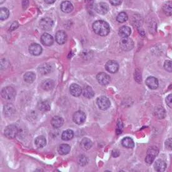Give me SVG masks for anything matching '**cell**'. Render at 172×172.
Returning <instances> with one entry per match:
<instances>
[{
	"label": "cell",
	"mask_w": 172,
	"mask_h": 172,
	"mask_svg": "<svg viewBox=\"0 0 172 172\" xmlns=\"http://www.w3.org/2000/svg\"><path fill=\"white\" fill-rule=\"evenodd\" d=\"M97 103L99 108L102 110H106L110 108L111 105V103L110 100L104 96L100 97L97 98Z\"/></svg>",
	"instance_id": "obj_6"
},
{
	"label": "cell",
	"mask_w": 172,
	"mask_h": 172,
	"mask_svg": "<svg viewBox=\"0 0 172 172\" xmlns=\"http://www.w3.org/2000/svg\"><path fill=\"white\" fill-rule=\"evenodd\" d=\"M131 28L127 26H122L119 29V31H118V34L122 38L128 37L131 34Z\"/></svg>",
	"instance_id": "obj_21"
},
{
	"label": "cell",
	"mask_w": 172,
	"mask_h": 172,
	"mask_svg": "<svg viewBox=\"0 0 172 172\" xmlns=\"http://www.w3.org/2000/svg\"><path fill=\"white\" fill-rule=\"evenodd\" d=\"M86 120V114L82 111H78L73 114V120L77 125L83 124Z\"/></svg>",
	"instance_id": "obj_7"
},
{
	"label": "cell",
	"mask_w": 172,
	"mask_h": 172,
	"mask_svg": "<svg viewBox=\"0 0 172 172\" xmlns=\"http://www.w3.org/2000/svg\"><path fill=\"white\" fill-rule=\"evenodd\" d=\"M55 39L56 42L60 45H63L65 43L67 40V35L66 33L63 31H58L56 33Z\"/></svg>",
	"instance_id": "obj_13"
},
{
	"label": "cell",
	"mask_w": 172,
	"mask_h": 172,
	"mask_svg": "<svg viewBox=\"0 0 172 172\" xmlns=\"http://www.w3.org/2000/svg\"><path fill=\"white\" fill-rule=\"evenodd\" d=\"M92 145H93V143H92V142L91 141V140H90L89 138H83L80 143L81 148L85 151L89 150L91 148Z\"/></svg>",
	"instance_id": "obj_25"
},
{
	"label": "cell",
	"mask_w": 172,
	"mask_h": 172,
	"mask_svg": "<svg viewBox=\"0 0 172 172\" xmlns=\"http://www.w3.org/2000/svg\"><path fill=\"white\" fill-rule=\"evenodd\" d=\"M54 86V82L53 80L48 79L44 80L42 83V88L45 91H50Z\"/></svg>",
	"instance_id": "obj_20"
},
{
	"label": "cell",
	"mask_w": 172,
	"mask_h": 172,
	"mask_svg": "<svg viewBox=\"0 0 172 172\" xmlns=\"http://www.w3.org/2000/svg\"><path fill=\"white\" fill-rule=\"evenodd\" d=\"M44 1L47 4H52L55 2L56 0H44Z\"/></svg>",
	"instance_id": "obj_42"
},
{
	"label": "cell",
	"mask_w": 172,
	"mask_h": 172,
	"mask_svg": "<svg viewBox=\"0 0 172 172\" xmlns=\"http://www.w3.org/2000/svg\"><path fill=\"white\" fill-rule=\"evenodd\" d=\"M70 91L73 97H78L80 96L83 90L78 85L73 83L70 87Z\"/></svg>",
	"instance_id": "obj_15"
},
{
	"label": "cell",
	"mask_w": 172,
	"mask_h": 172,
	"mask_svg": "<svg viewBox=\"0 0 172 172\" xmlns=\"http://www.w3.org/2000/svg\"><path fill=\"white\" fill-rule=\"evenodd\" d=\"M5 0H1V2H0V3H1V4L5 2Z\"/></svg>",
	"instance_id": "obj_43"
},
{
	"label": "cell",
	"mask_w": 172,
	"mask_h": 172,
	"mask_svg": "<svg viewBox=\"0 0 172 172\" xmlns=\"http://www.w3.org/2000/svg\"><path fill=\"white\" fill-rule=\"evenodd\" d=\"M38 106L39 110L43 112L48 111L50 110V108H51L50 103L47 100H44V101L40 102L39 103H38Z\"/></svg>",
	"instance_id": "obj_22"
},
{
	"label": "cell",
	"mask_w": 172,
	"mask_h": 172,
	"mask_svg": "<svg viewBox=\"0 0 172 172\" xmlns=\"http://www.w3.org/2000/svg\"><path fill=\"white\" fill-rule=\"evenodd\" d=\"M18 27V23H17V22H14L12 25H11V30H15L16 28H17Z\"/></svg>",
	"instance_id": "obj_40"
},
{
	"label": "cell",
	"mask_w": 172,
	"mask_h": 172,
	"mask_svg": "<svg viewBox=\"0 0 172 172\" xmlns=\"http://www.w3.org/2000/svg\"><path fill=\"white\" fill-rule=\"evenodd\" d=\"M120 46L123 51H130L134 47V42L128 37L122 38L120 42Z\"/></svg>",
	"instance_id": "obj_3"
},
{
	"label": "cell",
	"mask_w": 172,
	"mask_h": 172,
	"mask_svg": "<svg viewBox=\"0 0 172 172\" xmlns=\"http://www.w3.org/2000/svg\"><path fill=\"white\" fill-rule=\"evenodd\" d=\"M41 42L45 46H50L53 43V38L50 34L44 33L41 37Z\"/></svg>",
	"instance_id": "obj_16"
},
{
	"label": "cell",
	"mask_w": 172,
	"mask_h": 172,
	"mask_svg": "<svg viewBox=\"0 0 172 172\" xmlns=\"http://www.w3.org/2000/svg\"><path fill=\"white\" fill-rule=\"evenodd\" d=\"M61 10L65 13H69L73 10V6L71 2L65 1L61 4Z\"/></svg>",
	"instance_id": "obj_19"
},
{
	"label": "cell",
	"mask_w": 172,
	"mask_h": 172,
	"mask_svg": "<svg viewBox=\"0 0 172 172\" xmlns=\"http://www.w3.org/2000/svg\"><path fill=\"white\" fill-rule=\"evenodd\" d=\"M165 148L166 150H168L169 151H171L172 150V138L167 139L165 143Z\"/></svg>",
	"instance_id": "obj_37"
},
{
	"label": "cell",
	"mask_w": 172,
	"mask_h": 172,
	"mask_svg": "<svg viewBox=\"0 0 172 172\" xmlns=\"http://www.w3.org/2000/svg\"><path fill=\"white\" fill-rule=\"evenodd\" d=\"M158 149L155 146L150 148L147 151V155L145 158V162L148 164H151L158 154Z\"/></svg>",
	"instance_id": "obj_2"
},
{
	"label": "cell",
	"mask_w": 172,
	"mask_h": 172,
	"mask_svg": "<svg viewBox=\"0 0 172 172\" xmlns=\"http://www.w3.org/2000/svg\"><path fill=\"white\" fill-rule=\"evenodd\" d=\"M74 133L71 130H66L62 133V139L64 141H69L73 138Z\"/></svg>",
	"instance_id": "obj_29"
},
{
	"label": "cell",
	"mask_w": 172,
	"mask_h": 172,
	"mask_svg": "<svg viewBox=\"0 0 172 172\" xmlns=\"http://www.w3.org/2000/svg\"><path fill=\"white\" fill-rule=\"evenodd\" d=\"M16 96V91L11 86H7L2 89V97L7 100H11L14 98Z\"/></svg>",
	"instance_id": "obj_4"
},
{
	"label": "cell",
	"mask_w": 172,
	"mask_h": 172,
	"mask_svg": "<svg viewBox=\"0 0 172 172\" xmlns=\"http://www.w3.org/2000/svg\"><path fill=\"white\" fill-rule=\"evenodd\" d=\"M120 155V153L118 150H113L112 152V155L114 157H118Z\"/></svg>",
	"instance_id": "obj_41"
},
{
	"label": "cell",
	"mask_w": 172,
	"mask_h": 172,
	"mask_svg": "<svg viewBox=\"0 0 172 172\" xmlns=\"http://www.w3.org/2000/svg\"><path fill=\"white\" fill-rule=\"evenodd\" d=\"M166 103L167 105L170 108H172V94H169L166 98Z\"/></svg>",
	"instance_id": "obj_38"
},
{
	"label": "cell",
	"mask_w": 172,
	"mask_h": 172,
	"mask_svg": "<svg viewBox=\"0 0 172 172\" xmlns=\"http://www.w3.org/2000/svg\"><path fill=\"white\" fill-rule=\"evenodd\" d=\"M155 115L159 118H163L165 117V110L162 108H157V110L155 111Z\"/></svg>",
	"instance_id": "obj_35"
},
{
	"label": "cell",
	"mask_w": 172,
	"mask_h": 172,
	"mask_svg": "<svg viewBox=\"0 0 172 172\" xmlns=\"http://www.w3.org/2000/svg\"><path fill=\"white\" fill-rule=\"evenodd\" d=\"M71 148L69 145L67 144H62L58 148V151L60 155H65L69 154Z\"/></svg>",
	"instance_id": "obj_24"
},
{
	"label": "cell",
	"mask_w": 172,
	"mask_h": 172,
	"mask_svg": "<svg viewBox=\"0 0 172 172\" xmlns=\"http://www.w3.org/2000/svg\"><path fill=\"white\" fill-rule=\"evenodd\" d=\"M110 2L113 6H118L122 3V0H110Z\"/></svg>",
	"instance_id": "obj_39"
},
{
	"label": "cell",
	"mask_w": 172,
	"mask_h": 172,
	"mask_svg": "<svg viewBox=\"0 0 172 172\" xmlns=\"http://www.w3.org/2000/svg\"><path fill=\"white\" fill-rule=\"evenodd\" d=\"M97 79L100 84L102 85H106L110 82V76L105 73H100L97 76Z\"/></svg>",
	"instance_id": "obj_10"
},
{
	"label": "cell",
	"mask_w": 172,
	"mask_h": 172,
	"mask_svg": "<svg viewBox=\"0 0 172 172\" xmlns=\"http://www.w3.org/2000/svg\"><path fill=\"white\" fill-rule=\"evenodd\" d=\"M42 47L37 43H33L29 46V52L34 56H38L42 53Z\"/></svg>",
	"instance_id": "obj_11"
},
{
	"label": "cell",
	"mask_w": 172,
	"mask_h": 172,
	"mask_svg": "<svg viewBox=\"0 0 172 172\" xmlns=\"http://www.w3.org/2000/svg\"><path fill=\"white\" fill-rule=\"evenodd\" d=\"M83 94L85 98H91L94 97V93L91 87L89 86H86L83 90Z\"/></svg>",
	"instance_id": "obj_26"
},
{
	"label": "cell",
	"mask_w": 172,
	"mask_h": 172,
	"mask_svg": "<svg viewBox=\"0 0 172 172\" xmlns=\"http://www.w3.org/2000/svg\"><path fill=\"white\" fill-rule=\"evenodd\" d=\"M165 69L168 72H172V61L166 60L164 63Z\"/></svg>",
	"instance_id": "obj_36"
},
{
	"label": "cell",
	"mask_w": 172,
	"mask_h": 172,
	"mask_svg": "<svg viewBox=\"0 0 172 172\" xmlns=\"http://www.w3.org/2000/svg\"><path fill=\"white\" fill-rule=\"evenodd\" d=\"M51 125L54 128H58L63 126V125L64 123V120L62 117H58V116H56V117H54L51 119Z\"/></svg>",
	"instance_id": "obj_17"
},
{
	"label": "cell",
	"mask_w": 172,
	"mask_h": 172,
	"mask_svg": "<svg viewBox=\"0 0 172 172\" xmlns=\"http://www.w3.org/2000/svg\"><path fill=\"white\" fill-rule=\"evenodd\" d=\"M18 132V127L14 125H10L5 128V135L7 138L13 139L16 137Z\"/></svg>",
	"instance_id": "obj_5"
},
{
	"label": "cell",
	"mask_w": 172,
	"mask_h": 172,
	"mask_svg": "<svg viewBox=\"0 0 172 172\" xmlns=\"http://www.w3.org/2000/svg\"><path fill=\"white\" fill-rule=\"evenodd\" d=\"M105 68L110 73H115L118 70L119 65L117 62L114 60H110L106 63Z\"/></svg>",
	"instance_id": "obj_9"
},
{
	"label": "cell",
	"mask_w": 172,
	"mask_h": 172,
	"mask_svg": "<svg viewBox=\"0 0 172 172\" xmlns=\"http://www.w3.org/2000/svg\"><path fill=\"white\" fill-rule=\"evenodd\" d=\"M154 167L156 171L159 172H163L166 170V164L165 161L162 159L157 160L154 165Z\"/></svg>",
	"instance_id": "obj_18"
},
{
	"label": "cell",
	"mask_w": 172,
	"mask_h": 172,
	"mask_svg": "<svg viewBox=\"0 0 172 172\" xmlns=\"http://www.w3.org/2000/svg\"><path fill=\"white\" fill-rule=\"evenodd\" d=\"M163 11L166 16L172 15V2H168L163 6Z\"/></svg>",
	"instance_id": "obj_31"
},
{
	"label": "cell",
	"mask_w": 172,
	"mask_h": 172,
	"mask_svg": "<svg viewBox=\"0 0 172 172\" xmlns=\"http://www.w3.org/2000/svg\"><path fill=\"white\" fill-rule=\"evenodd\" d=\"M34 143L37 148H42L45 146L46 145V140L43 136H40L38 137L34 141Z\"/></svg>",
	"instance_id": "obj_23"
},
{
	"label": "cell",
	"mask_w": 172,
	"mask_h": 172,
	"mask_svg": "<svg viewBox=\"0 0 172 172\" xmlns=\"http://www.w3.org/2000/svg\"><path fill=\"white\" fill-rule=\"evenodd\" d=\"M15 112V108L13 105L8 104L6 105L4 107V113L6 116H11Z\"/></svg>",
	"instance_id": "obj_32"
},
{
	"label": "cell",
	"mask_w": 172,
	"mask_h": 172,
	"mask_svg": "<svg viewBox=\"0 0 172 172\" xmlns=\"http://www.w3.org/2000/svg\"><path fill=\"white\" fill-rule=\"evenodd\" d=\"M95 10L100 14H105L109 11V6L105 3H99L95 5Z\"/></svg>",
	"instance_id": "obj_14"
},
{
	"label": "cell",
	"mask_w": 172,
	"mask_h": 172,
	"mask_svg": "<svg viewBox=\"0 0 172 172\" xmlns=\"http://www.w3.org/2000/svg\"><path fill=\"white\" fill-rule=\"evenodd\" d=\"M36 78V75L33 72H27L24 75V80L26 83H32Z\"/></svg>",
	"instance_id": "obj_30"
},
{
	"label": "cell",
	"mask_w": 172,
	"mask_h": 172,
	"mask_svg": "<svg viewBox=\"0 0 172 172\" xmlns=\"http://www.w3.org/2000/svg\"><path fill=\"white\" fill-rule=\"evenodd\" d=\"M146 85L150 89L155 90L158 87V81L154 76H149L146 80Z\"/></svg>",
	"instance_id": "obj_12"
},
{
	"label": "cell",
	"mask_w": 172,
	"mask_h": 172,
	"mask_svg": "<svg viewBox=\"0 0 172 172\" xmlns=\"http://www.w3.org/2000/svg\"><path fill=\"white\" fill-rule=\"evenodd\" d=\"M93 30L95 33L102 36H106L110 33L109 25L103 20H98L94 22Z\"/></svg>",
	"instance_id": "obj_1"
},
{
	"label": "cell",
	"mask_w": 172,
	"mask_h": 172,
	"mask_svg": "<svg viewBox=\"0 0 172 172\" xmlns=\"http://www.w3.org/2000/svg\"><path fill=\"white\" fill-rule=\"evenodd\" d=\"M122 145L127 148H132L134 147L135 143L133 142V139L131 138L130 137H125L122 140Z\"/></svg>",
	"instance_id": "obj_28"
},
{
	"label": "cell",
	"mask_w": 172,
	"mask_h": 172,
	"mask_svg": "<svg viewBox=\"0 0 172 172\" xmlns=\"http://www.w3.org/2000/svg\"><path fill=\"white\" fill-rule=\"evenodd\" d=\"M9 10L6 8H2L0 10V20L2 21L5 20L9 17Z\"/></svg>",
	"instance_id": "obj_33"
},
{
	"label": "cell",
	"mask_w": 172,
	"mask_h": 172,
	"mask_svg": "<svg viewBox=\"0 0 172 172\" xmlns=\"http://www.w3.org/2000/svg\"><path fill=\"white\" fill-rule=\"evenodd\" d=\"M117 20L118 22L120 23H123L126 22L128 20V15L125 12H121L120 13L117 17Z\"/></svg>",
	"instance_id": "obj_34"
},
{
	"label": "cell",
	"mask_w": 172,
	"mask_h": 172,
	"mask_svg": "<svg viewBox=\"0 0 172 172\" xmlns=\"http://www.w3.org/2000/svg\"><path fill=\"white\" fill-rule=\"evenodd\" d=\"M53 22L50 18H44L40 22V28L44 31H50L53 26Z\"/></svg>",
	"instance_id": "obj_8"
},
{
	"label": "cell",
	"mask_w": 172,
	"mask_h": 172,
	"mask_svg": "<svg viewBox=\"0 0 172 172\" xmlns=\"http://www.w3.org/2000/svg\"><path fill=\"white\" fill-rule=\"evenodd\" d=\"M38 71L42 74H46L49 73L51 70V67L49 64L45 63L43 65H41L39 67H38Z\"/></svg>",
	"instance_id": "obj_27"
}]
</instances>
